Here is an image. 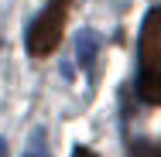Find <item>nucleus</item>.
<instances>
[{"label":"nucleus","mask_w":161,"mask_h":157,"mask_svg":"<svg viewBox=\"0 0 161 157\" xmlns=\"http://www.w3.org/2000/svg\"><path fill=\"white\" fill-rule=\"evenodd\" d=\"M130 157H161V150L154 144H147V140H134L130 144Z\"/></svg>","instance_id":"obj_5"},{"label":"nucleus","mask_w":161,"mask_h":157,"mask_svg":"<svg viewBox=\"0 0 161 157\" xmlns=\"http://www.w3.org/2000/svg\"><path fill=\"white\" fill-rule=\"evenodd\" d=\"M72 157H96V154H93L89 147H75V150H72Z\"/></svg>","instance_id":"obj_6"},{"label":"nucleus","mask_w":161,"mask_h":157,"mask_svg":"<svg viewBox=\"0 0 161 157\" xmlns=\"http://www.w3.org/2000/svg\"><path fill=\"white\" fill-rule=\"evenodd\" d=\"M0 157H7V140H0Z\"/></svg>","instance_id":"obj_7"},{"label":"nucleus","mask_w":161,"mask_h":157,"mask_svg":"<svg viewBox=\"0 0 161 157\" xmlns=\"http://www.w3.org/2000/svg\"><path fill=\"white\" fill-rule=\"evenodd\" d=\"M21 157H52L48 154V144H45V130H34L31 133V140H28V147H24Z\"/></svg>","instance_id":"obj_4"},{"label":"nucleus","mask_w":161,"mask_h":157,"mask_svg":"<svg viewBox=\"0 0 161 157\" xmlns=\"http://www.w3.org/2000/svg\"><path fill=\"white\" fill-rule=\"evenodd\" d=\"M65 14H69V0H52L34 17V24L28 28V51L34 58H48L58 48L62 31H65Z\"/></svg>","instance_id":"obj_2"},{"label":"nucleus","mask_w":161,"mask_h":157,"mask_svg":"<svg viewBox=\"0 0 161 157\" xmlns=\"http://www.w3.org/2000/svg\"><path fill=\"white\" fill-rule=\"evenodd\" d=\"M96 51H99V34L89 31V28H82L79 38H75V58H79V65H82V68H89L93 58H96Z\"/></svg>","instance_id":"obj_3"},{"label":"nucleus","mask_w":161,"mask_h":157,"mask_svg":"<svg viewBox=\"0 0 161 157\" xmlns=\"http://www.w3.org/2000/svg\"><path fill=\"white\" fill-rule=\"evenodd\" d=\"M137 92L144 102H161V7H154L141 24L137 44Z\"/></svg>","instance_id":"obj_1"}]
</instances>
